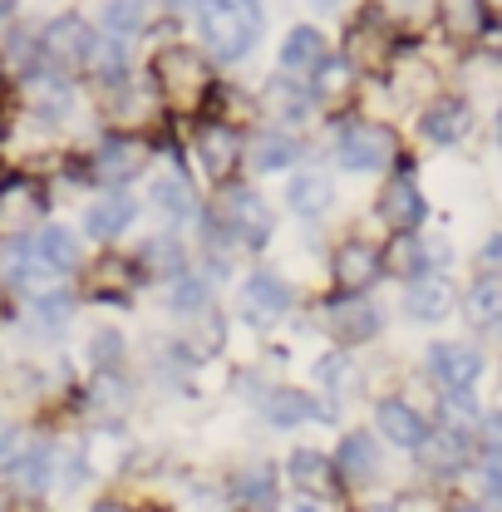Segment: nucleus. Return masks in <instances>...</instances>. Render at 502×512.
Listing matches in <instances>:
<instances>
[{
    "label": "nucleus",
    "mask_w": 502,
    "mask_h": 512,
    "mask_svg": "<svg viewBox=\"0 0 502 512\" xmlns=\"http://www.w3.org/2000/svg\"><path fill=\"white\" fill-rule=\"evenodd\" d=\"M25 444H30V434H25L20 424L0 419V468H5V463H10V458H15V453H20Z\"/></svg>",
    "instance_id": "obj_43"
},
{
    "label": "nucleus",
    "mask_w": 502,
    "mask_h": 512,
    "mask_svg": "<svg viewBox=\"0 0 502 512\" xmlns=\"http://www.w3.org/2000/svg\"><path fill=\"white\" fill-rule=\"evenodd\" d=\"M375 429H379V439H389L394 448H409V453H419L424 439H429V419L409 399H379Z\"/></svg>",
    "instance_id": "obj_14"
},
{
    "label": "nucleus",
    "mask_w": 502,
    "mask_h": 512,
    "mask_svg": "<svg viewBox=\"0 0 502 512\" xmlns=\"http://www.w3.org/2000/svg\"><path fill=\"white\" fill-rule=\"evenodd\" d=\"M443 261V242H419L414 232H399L394 237V247H389V271H399V276H409V281H419V276H429V266Z\"/></svg>",
    "instance_id": "obj_23"
},
{
    "label": "nucleus",
    "mask_w": 502,
    "mask_h": 512,
    "mask_svg": "<svg viewBox=\"0 0 502 512\" xmlns=\"http://www.w3.org/2000/svg\"><path fill=\"white\" fill-rule=\"evenodd\" d=\"M207 60H197L192 50H163V55H153V89L168 99V104H178V109H188L197 104L202 94H207Z\"/></svg>",
    "instance_id": "obj_2"
},
{
    "label": "nucleus",
    "mask_w": 502,
    "mask_h": 512,
    "mask_svg": "<svg viewBox=\"0 0 502 512\" xmlns=\"http://www.w3.org/2000/svg\"><path fill=\"white\" fill-rule=\"evenodd\" d=\"M227 503L237 512H276V503H281V473H276V463L256 458V463L232 468V478H227Z\"/></svg>",
    "instance_id": "obj_7"
},
{
    "label": "nucleus",
    "mask_w": 502,
    "mask_h": 512,
    "mask_svg": "<svg viewBox=\"0 0 502 512\" xmlns=\"http://www.w3.org/2000/svg\"><path fill=\"white\" fill-rule=\"evenodd\" d=\"M379 217H384V227H394V232H414L424 217H429V202H424V192L414 183V173H394L384 192H379Z\"/></svg>",
    "instance_id": "obj_12"
},
{
    "label": "nucleus",
    "mask_w": 502,
    "mask_h": 512,
    "mask_svg": "<svg viewBox=\"0 0 502 512\" xmlns=\"http://www.w3.org/2000/svg\"><path fill=\"white\" fill-rule=\"evenodd\" d=\"M291 512H320V498H296V503H291Z\"/></svg>",
    "instance_id": "obj_48"
},
{
    "label": "nucleus",
    "mask_w": 502,
    "mask_h": 512,
    "mask_svg": "<svg viewBox=\"0 0 502 512\" xmlns=\"http://www.w3.org/2000/svg\"><path fill=\"white\" fill-rule=\"evenodd\" d=\"M153 207H158V212H168L173 222H188V217H197V197H192L188 178H178V173L153 178Z\"/></svg>",
    "instance_id": "obj_29"
},
{
    "label": "nucleus",
    "mask_w": 502,
    "mask_h": 512,
    "mask_svg": "<svg viewBox=\"0 0 502 512\" xmlns=\"http://www.w3.org/2000/svg\"><path fill=\"white\" fill-rule=\"evenodd\" d=\"M291 286L281 281V276H271V271H256L242 281V316L256 325V330H271L276 320H286L291 311Z\"/></svg>",
    "instance_id": "obj_10"
},
{
    "label": "nucleus",
    "mask_w": 502,
    "mask_h": 512,
    "mask_svg": "<svg viewBox=\"0 0 502 512\" xmlns=\"http://www.w3.org/2000/svg\"><path fill=\"white\" fill-rule=\"evenodd\" d=\"M409 64H414V60H409ZM429 84H434V74H429V69H419V64H414V74H404V69H394V89H399L404 99H414V94H424Z\"/></svg>",
    "instance_id": "obj_44"
},
{
    "label": "nucleus",
    "mask_w": 502,
    "mask_h": 512,
    "mask_svg": "<svg viewBox=\"0 0 502 512\" xmlns=\"http://www.w3.org/2000/svg\"><path fill=\"white\" fill-rule=\"evenodd\" d=\"M424 365H429V380L439 384L443 394H473V384L483 375V355H478L473 345H463V340L429 345Z\"/></svg>",
    "instance_id": "obj_5"
},
{
    "label": "nucleus",
    "mask_w": 502,
    "mask_h": 512,
    "mask_svg": "<svg viewBox=\"0 0 502 512\" xmlns=\"http://www.w3.org/2000/svg\"><path fill=\"white\" fill-rule=\"evenodd\" d=\"M128 453H133V444H128V434L119 424H104L99 434H89V439L79 444V458H84L89 478H114L128 463Z\"/></svg>",
    "instance_id": "obj_18"
},
{
    "label": "nucleus",
    "mask_w": 502,
    "mask_h": 512,
    "mask_svg": "<svg viewBox=\"0 0 502 512\" xmlns=\"http://www.w3.org/2000/svg\"><path fill=\"white\" fill-rule=\"evenodd\" d=\"M10 10H15V0H0V20H5V15H10Z\"/></svg>",
    "instance_id": "obj_50"
},
{
    "label": "nucleus",
    "mask_w": 502,
    "mask_h": 512,
    "mask_svg": "<svg viewBox=\"0 0 502 512\" xmlns=\"http://www.w3.org/2000/svg\"><path fill=\"white\" fill-rule=\"evenodd\" d=\"M286 478L296 483L301 498H330V493L340 488V483H335V463H330V453H320V448H291Z\"/></svg>",
    "instance_id": "obj_17"
},
{
    "label": "nucleus",
    "mask_w": 502,
    "mask_h": 512,
    "mask_svg": "<svg viewBox=\"0 0 502 512\" xmlns=\"http://www.w3.org/2000/svg\"><path fill=\"white\" fill-rule=\"evenodd\" d=\"M89 50H94V30L79 15H60V20H50L40 30V60L50 64V69H60V74L89 64Z\"/></svg>",
    "instance_id": "obj_6"
},
{
    "label": "nucleus",
    "mask_w": 502,
    "mask_h": 512,
    "mask_svg": "<svg viewBox=\"0 0 502 512\" xmlns=\"http://www.w3.org/2000/svg\"><path fill=\"white\" fill-rule=\"evenodd\" d=\"M463 311H468V320H473V325H498V320H502V281H498V276L473 281V286H468Z\"/></svg>",
    "instance_id": "obj_32"
},
{
    "label": "nucleus",
    "mask_w": 502,
    "mask_h": 512,
    "mask_svg": "<svg viewBox=\"0 0 502 512\" xmlns=\"http://www.w3.org/2000/svg\"><path fill=\"white\" fill-rule=\"evenodd\" d=\"M143 266H148V271H173V276H183V247H178L173 237L143 242Z\"/></svg>",
    "instance_id": "obj_41"
},
{
    "label": "nucleus",
    "mask_w": 502,
    "mask_h": 512,
    "mask_svg": "<svg viewBox=\"0 0 502 512\" xmlns=\"http://www.w3.org/2000/svg\"><path fill=\"white\" fill-rule=\"evenodd\" d=\"M325 60H330V55H325V35L311 30V25H296V30L286 35V45H281V74H286V79H311Z\"/></svg>",
    "instance_id": "obj_20"
},
{
    "label": "nucleus",
    "mask_w": 502,
    "mask_h": 512,
    "mask_svg": "<svg viewBox=\"0 0 502 512\" xmlns=\"http://www.w3.org/2000/svg\"><path fill=\"white\" fill-rule=\"evenodd\" d=\"M55 463H60V448L45 444V439H30L0 473H5L10 493H20V498H45V493H55Z\"/></svg>",
    "instance_id": "obj_4"
},
{
    "label": "nucleus",
    "mask_w": 502,
    "mask_h": 512,
    "mask_svg": "<svg viewBox=\"0 0 502 512\" xmlns=\"http://www.w3.org/2000/svg\"><path fill=\"white\" fill-rule=\"evenodd\" d=\"M266 104H276L286 119H306L311 114V89H296V79H286V74H276L271 84H266Z\"/></svg>",
    "instance_id": "obj_36"
},
{
    "label": "nucleus",
    "mask_w": 502,
    "mask_h": 512,
    "mask_svg": "<svg viewBox=\"0 0 502 512\" xmlns=\"http://www.w3.org/2000/svg\"><path fill=\"white\" fill-rule=\"evenodd\" d=\"M355 60H365V64H384V60H389V40L379 35V25H370V20L350 30V64H355Z\"/></svg>",
    "instance_id": "obj_39"
},
{
    "label": "nucleus",
    "mask_w": 502,
    "mask_h": 512,
    "mask_svg": "<svg viewBox=\"0 0 502 512\" xmlns=\"http://www.w3.org/2000/svg\"><path fill=\"white\" fill-rule=\"evenodd\" d=\"M330 463H335V483L340 488H370L379 478V439L370 434V429H350L345 439H340V448L330 453Z\"/></svg>",
    "instance_id": "obj_8"
},
{
    "label": "nucleus",
    "mask_w": 502,
    "mask_h": 512,
    "mask_svg": "<svg viewBox=\"0 0 502 512\" xmlns=\"http://www.w3.org/2000/svg\"><path fill=\"white\" fill-rule=\"evenodd\" d=\"M350 79H355V64L350 60H325L311 74V94L315 99H340L350 89Z\"/></svg>",
    "instance_id": "obj_37"
},
{
    "label": "nucleus",
    "mask_w": 502,
    "mask_h": 512,
    "mask_svg": "<svg viewBox=\"0 0 502 512\" xmlns=\"http://www.w3.org/2000/svg\"><path fill=\"white\" fill-rule=\"evenodd\" d=\"M30 256L45 266V271H74L79 266V242H74V232H64V227H40L35 232V242H30Z\"/></svg>",
    "instance_id": "obj_25"
},
{
    "label": "nucleus",
    "mask_w": 502,
    "mask_h": 512,
    "mask_svg": "<svg viewBox=\"0 0 502 512\" xmlns=\"http://www.w3.org/2000/svg\"><path fill=\"white\" fill-rule=\"evenodd\" d=\"M483 266H493V271L502 266V232H498V237H488V242H483Z\"/></svg>",
    "instance_id": "obj_45"
},
{
    "label": "nucleus",
    "mask_w": 502,
    "mask_h": 512,
    "mask_svg": "<svg viewBox=\"0 0 502 512\" xmlns=\"http://www.w3.org/2000/svg\"><path fill=\"white\" fill-rule=\"evenodd\" d=\"M439 10H443V25L458 40H468V35H478L488 25V0H443Z\"/></svg>",
    "instance_id": "obj_34"
},
{
    "label": "nucleus",
    "mask_w": 502,
    "mask_h": 512,
    "mask_svg": "<svg viewBox=\"0 0 502 512\" xmlns=\"http://www.w3.org/2000/svg\"><path fill=\"white\" fill-rule=\"evenodd\" d=\"M468 124H473V114H468L463 99H439V104H429L424 119H419L429 143H458V138L468 133Z\"/></svg>",
    "instance_id": "obj_22"
},
{
    "label": "nucleus",
    "mask_w": 502,
    "mask_h": 512,
    "mask_svg": "<svg viewBox=\"0 0 502 512\" xmlns=\"http://www.w3.org/2000/svg\"><path fill=\"white\" fill-rule=\"evenodd\" d=\"M222 222H227V232L242 237L247 247H266V242H271V207H266L251 188H237L232 197H227Z\"/></svg>",
    "instance_id": "obj_15"
},
{
    "label": "nucleus",
    "mask_w": 502,
    "mask_h": 512,
    "mask_svg": "<svg viewBox=\"0 0 502 512\" xmlns=\"http://www.w3.org/2000/svg\"><path fill=\"white\" fill-rule=\"evenodd\" d=\"M286 163H296V143L286 133H266L256 143V153H251V168L256 173H271V168H286Z\"/></svg>",
    "instance_id": "obj_38"
},
{
    "label": "nucleus",
    "mask_w": 502,
    "mask_h": 512,
    "mask_svg": "<svg viewBox=\"0 0 502 512\" xmlns=\"http://www.w3.org/2000/svg\"><path fill=\"white\" fill-rule=\"evenodd\" d=\"M89 409L104 414V424L124 419L128 409H133V384H128L119 370H114V375H94V384H89Z\"/></svg>",
    "instance_id": "obj_27"
},
{
    "label": "nucleus",
    "mask_w": 502,
    "mask_h": 512,
    "mask_svg": "<svg viewBox=\"0 0 502 512\" xmlns=\"http://www.w3.org/2000/svg\"><path fill=\"white\" fill-rule=\"evenodd\" d=\"M498 143H502V109H498Z\"/></svg>",
    "instance_id": "obj_51"
},
{
    "label": "nucleus",
    "mask_w": 502,
    "mask_h": 512,
    "mask_svg": "<svg viewBox=\"0 0 502 512\" xmlns=\"http://www.w3.org/2000/svg\"><path fill=\"white\" fill-rule=\"evenodd\" d=\"M379 271H384V252L370 247V242H345V247L335 252V286H340L345 296L370 291L379 281Z\"/></svg>",
    "instance_id": "obj_16"
},
{
    "label": "nucleus",
    "mask_w": 502,
    "mask_h": 512,
    "mask_svg": "<svg viewBox=\"0 0 502 512\" xmlns=\"http://www.w3.org/2000/svg\"><path fill=\"white\" fill-rule=\"evenodd\" d=\"M256 409H261V419H266L271 429H301L306 419H330L311 389H296V384H271V389L256 399Z\"/></svg>",
    "instance_id": "obj_11"
},
{
    "label": "nucleus",
    "mask_w": 502,
    "mask_h": 512,
    "mask_svg": "<svg viewBox=\"0 0 502 512\" xmlns=\"http://www.w3.org/2000/svg\"><path fill=\"white\" fill-rule=\"evenodd\" d=\"M148 20H153V0H104L109 35H138Z\"/></svg>",
    "instance_id": "obj_33"
},
{
    "label": "nucleus",
    "mask_w": 502,
    "mask_h": 512,
    "mask_svg": "<svg viewBox=\"0 0 502 512\" xmlns=\"http://www.w3.org/2000/svg\"><path fill=\"white\" fill-rule=\"evenodd\" d=\"M0 512H10V508H5V498H0Z\"/></svg>",
    "instance_id": "obj_52"
},
{
    "label": "nucleus",
    "mask_w": 502,
    "mask_h": 512,
    "mask_svg": "<svg viewBox=\"0 0 502 512\" xmlns=\"http://www.w3.org/2000/svg\"><path fill=\"white\" fill-rule=\"evenodd\" d=\"M84 355H89V365H94V375H114V370L124 365V355H128L124 330H114V325H99V330L89 335V345H84Z\"/></svg>",
    "instance_id": "obj_30"
},
{
    "label": "nucleus",
    "mask_w": 502,
    "mask_h": 512,
    "mask_svg": "<svg viewBox=\"0 0 502 512\" xmlns=\"http://www.w3.org/2000/svg\"><path fill=\"white\" fill-rule=\"evenodd\" d=\"M89 64H94V74L109 84V79H124L128 74V50L124 40H94V50H89Z\"/></svg>",
    "instance_id": "obj_40"
},
{
    "label": "nucleus",
    "mask_w": 502,
    "mask_h": 512,
    "mask_svg": "<svg viewBox=\"0 0 502 512\" xmlns=\"http://www.w3.org/2000/svg\"><path fill=\"white\" fill-rule=\"evenodd\" d=\"M306 5H311V10H320V15H330V10H340L345 0H306Z\"/></svg>",
    "instance_id": "obj_47"
},
{
    "label": "nucleus",
    "mask_w": 502,
    "mask_h": 512,
    "mask_svg": "<svg viewBox=\"0 0 502 512\" xmlns=\"http://www.w3.org/2000/svg\"><path fill=\"white\" fill-rule=\"evenodd\" d=\"M192 153H197V168L212 178V183H227L237 173V158H242V138L232 124H202L192 133Z\"/></svg>",
    "instance_id": "obj_9"
},
{
    "label": "nucleus",
    "mask_w": 502,
    "mask_h": 512,
    "mask_svg": "<svg viewBox=\"0 0 502 512\" xmlns=\"http://www.w3.org/2000/svg\"><path fill=\"white\" fill-rule=\"evenodd\" d=\"M197 35L217 60H242L261 35V0H202Z\"/></svg>",
    "instance_id": "obj_1"
},
{
    "label": "nucleus",
    "mask_w": 502,
    "mask_h": 512,
    "mask_svg": "<svg viewBox=\"0 0 502 512\" xmlns=\"http://www.w3.org/2000/svg\"><path fill=\"white\" fill-rule=\"evenodd\" d=\"M35 207H40L35 183H25V178L0 183V227H5V232H15L20 222H30V217H35Z\"/></svg>",
    "instance_id": "obj_28"
},
{
    "label": "nucleus",
    "mask_w": 502,
    "mask_h": 512,
    "mask_svg": "<svg viewBox=\"0 0 502 512\" xmlns=\"http://www.w3.org/2000/svg\"><path fill=\"white\" fill-rule=\"evenodd\" d=\"M291 207L301 212V217H320L330 202H335V188H330V178L325 173H301V178H291Z\"/></svg>",
    "instance_id": "obj_31"
},
{
    "label": "nucleus",
    "mask_w": 502,
    "mask_h": 512,
    "mask_svg": "<svg viewBox=\"0 0 502 512\" xmlns=\"http://www.w3.org/2000/svg\"><path fill=\"white\" fill-rule=\"evenodd\" d=\"M133 197L128 192H109V197H99L89 212H84V227L99 237V242H109V237H119V232H128V222H133Z\"/></svg>",
    "instance_id": "obj_24"
},
{
    "label": "nucleus",
    "mask_w": 502,
    "mask_h": 512,
    "mask_svg": "<svg viewBox=\"0 0 502 512\" xmlns=\"http://www.w3.org/2000/svg\"><path fill=\"white\" fill-rule=\"evenodd\" d=\"M404 311L414 320H424V325H434L453 311V286H448V276L439 271H429V276H419V281H409V296H404Z\"/></svg>",
    "instance_id": "obj_21"
},
{
    "label": "nucleus",
    "mask_w": 502,
    "mask_h": 512,
    "mask_svg": "<svg viewBox=\"0 0 502 512\" xmlns=\"http://www.w3.org/2000/svg\"><path fill=\"white\" fill-rule=\"evenodd\" d=\"M207 281L202 276H192V271H183V276H173V291H168V311H178V316H207Z\"/></svg>",
    "instance_id": "obj_35"
},
{
    "label": "nucleus",
    "mask_w": 502,
    "mask_h": 512,
    "mask_svg": "<svg viewBox=\"0 0 502 512\" xmlns=\"http://www.w3.org/2000/svg\"><path fill=\"white\" fill-rule=\"evenodd\" d=\"M478 473H483V483H488V493L502 498V444H488L478 453Z\"/></svg>",
    "instance_id": "obj_42"
},
{
    "label": "nucleus",
    "mask_w": 502,
    "mask_h": 512,
    "mask_svg": "<svg viewBox=\"0 0 502 512\" xmlns=\"http://www.w3.org/2000/svg\"><path fill=\"white\" fill-rule=\"evenodd\" d=\"M355 512H394V503H389V498H379V503H360Z\"/></svg>",
    "instance_id": "obj_49"
},
{
    "label": "nucleus",
    "mask_w": 502,
    "mask_h": 512,
    "mask_svg": "<svg viewBox=\"0 0 502 512\" xmlns=\"http://www.w3.org/2000/svg\"><path fill=\"white\" fill-rule=\"evenodd\" d=\"M325 330L340 340V345H365L379 335V311L365 296H335L325 306Z\"/></svg>",
    "instance_id": "obj_13"
},
{
    "label": "nucleus",
    "mask_w": 502,
    "mask_h": 512,
    "mask_svg": "<svg viewBox=\"0 0 502 512\" xmlns=\"http://www.w3.org/2000/svg\"><path fill=\"white\" fill-rule=\"evenodd\" d=\"M335 158H340V168H350V173H379V168H389V158H394V133L384 124H370V119L345 124L340 138H335Z\"/></svg>",
    "instance_id": "obj_3"
},
{
    "label": "nucleus",
    "mask_w": 502,
    "mask_h": 512,
    "mask_svg": "<svg viewBox=\"0 0 502 512\" xmlns=\"http://www.w3.org/2000/svg\"><path fill=\"white\" fill-rule=\"evenodd\" d=\"M419 458H424L434 473H458V468L468 463V434H463V429H439V434L429 429Z\"/></svg>",
    "instance_id": "obj_26"
},
{
    "label": "nucleus",
    "mask_w": 502,
    "mask_h": 512,
    "mask_svg": "<svg viewBox=\"0 0 502 512\" xmlns=\"http://www.w3.org/2000/svg\"><path fill=\"white\" fill-rule=\"evenodd\" d=\"M89 512H138V508H133V503H124V498H99Z\"/></svg>",
    "instance_id": "obj_46"
},
{
    "label": "nucleus",
    "mask_w": 502,
    "mask_h": 512,
    "mask_svg": "<svg viewBox=\"0 0 502 512\" xmlns=\"http://www.w3.org/2000/svg\"><path fill=\"white\" fill-rule=\"evenodd\" d=\"M94 168H99V178L128 183V178H138V173L148 168V143H138V138H128V133H114V138H104V148L94 153Z\"/></svg>",
    "instance_id": "obj_19"
}]
</instances>
